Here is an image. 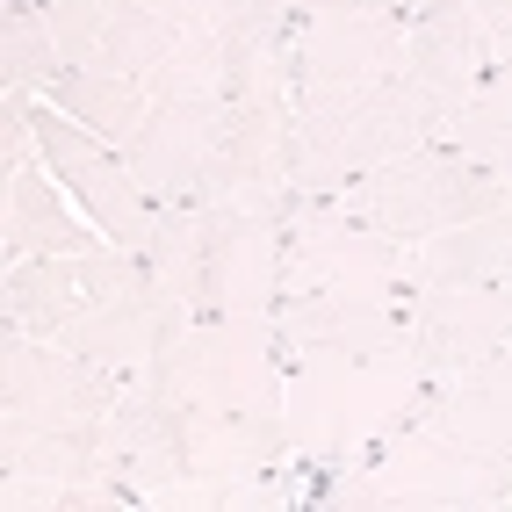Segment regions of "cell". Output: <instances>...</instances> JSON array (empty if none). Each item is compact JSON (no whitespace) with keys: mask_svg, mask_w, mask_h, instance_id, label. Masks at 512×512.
Segmentation results:
<instances>
[{"mask_svg":"<svg viewBox=\"0 0 512 512\" xmlns=\"http://www.w3.org/2000/svg\"><path fill=\"white\" fill-rule=\"evenodd\" d=\"M123 375L58 347L44 332L0 325V433H109Z\"/></svg>","mask_w":512,"mask_h":512,"instance_id":"52a82bcc","label":"cell"},{"mask_svg":"<svg viewBox=\"0 0 512 512\" xmlns=\"http://www.w3.org/2000/svg\"><path fill=\"white\" fill-rule=\"evenodd\" d=\"M8 8H51V0H8Z\"/></svg>","mask_w":512,"mask_h":512,"instance_id":"f1b7e54d","label":"cell"},{"mask_svg":"<svg viewBox=\"0 0 512 512\" xmlns=\"http://www.w3.org/2000/svg\"><path fill=\"white\" fill-rule=\"evenodd\" d=\"M325 498L339 512H498L512 505V462L412 419L375 440Z\"/></svg>","mask_w":512,"mask_h":512,"instance_id":"3957f363","label":"cell"},{"mask_svg":"<svg viewBox=\"0 0 512 512\" xmlns=\"http://www.w3.org/2000/svg\"><path fill=\"white\" fill-rule=\"evenodd\" d=\"M469 15L484 22V37H491L498 65H512V0H469Z\"/></svg>","mask_w":512,"mask_h":512,"instance_id":"83f0119b","label":"cell"},{"mask_svg":"<svg viewBox=\"0 0 512 512\" xmlns=\"http://www.w3.org/2000/svg\"><path fill=\"white\" fill-rule=\"evenodd\" d=\"M404 311H412V361L426 368V383L512 347V282H419Z\"/></svg>","mask_w":512,"mask_h":512,"instance_id":"7c38bea8","label":"cell"},{"mask_svg":"<svg viewBox=\"0 0 512 512\" xmlns=\"http://www.w3.org/2000/svg\"><path fill=\"white\" fill-rule=\"evenodd\" d=\"M145 383L174 404L188 476H275L289 455V347L275 318H188Z\"/></svg>","mask_w":512,"mask_h":512,"instance_id":"6da1fadb","label":"cell"},{"mask_svg":"<svg viewBox=\"0 0 512 512\" xmlns=\"http://www.w3.org/2000/svg\"><path fill=\"white\" fill-rule=\"evenodd\" d=\"M289 498L296 484H282V476H174L145 505L152 512H282Z\"/></svg>","mask_w":512,"mask_h":512,"instance_id":"cb8c5ba5","label":"cell"},{"mask_svg":"<svg viewBox=\"0 0 512 512\" xmlns=\"http://www.w3.org/2000/svg\"><path fill=\"white\" fill-rule=\"evenodd\" d=\"M448 138V116L412 87V80H383V87H354V94H318L296 101V166L289 181L296 195H339L347 181L375 174L383 159Z\"/></svg>","mask_w":512,"mask_h":512,"instance_id":"277c9868","label":"cell"},{"mask_svg":"<svg viewBox=\"0 0 512 512\" xmlns=\"http://www.w3.org/2000/svg\"><path fill=\"white\" fill-rule=\"evenodd\" d=\"M419 419L440 426V433H455V440H469V448H484V455L512 462V354L498 347V354L426 383Z\"/></svg>","mask_w":512,"mask_h":512,"instance_id":"d6986e66","label":"cell"},{"mask_svg":"<svg viewBox=\"0 0 512 512\" xmlns=\"http://www.w3.org/2000/svg\"><path fill=\"white\" fill-rule=\"evenodd\" d=\"M296 94H260V101H231L224 116V138H217V159L202 174V195L195 202H224V210H275L289 217L296 210Z\"/></svg>","mask_w":512,"mask_h":512,"instance_id":"30bf717a","label":"cell"},{"mask_svg":"<svg viewBox=\"0 0 512 512\" xmlns=\"http://www.w3.org/2000/svg\"><path fill=\"white\" fill-rule=\"evenodd\" d=\"M116 246H94V253H51V260H15L8 282H0V325L15 332H58L65 318L80 311V303L101 289V275H109Z\"/></svg>","mask_w":512,"mask_h":512,"instance_id":"ffe728a7","label":"cell"},{"mask_svg":"<svg viewBox=\"0 0 512 512\" xmlns=\"http://www.w3.org/2000/svg\"><path fill=\"white\" fill-rule=\"evenodd\" d=\"M419 282H512V202L455 231H433L419 246Z\"/></svg>","mask_w":512,"mask_h":512,"instance_id":"44dd1931","label":"cell"},{"mask_svg":"<svg viewBox=\"0 0 512 512\" xmlns=\"http://www.w3.org/2000/svg\"><path fill=\"white\" fill-rule=\"evenodd\" d=\"M404 73V15H311L296 22V101L383 87Z\"/></svg>","mask_w":512,"mask_h":512,"instance_id":"5bb4252c","label":"cell"},{"mask_svg":"<svg viewBox=\"0 0 512 512\" xmlns=\"http://www.w3.org/2000/svg\"><path fill=\"white\" fill-rule=\"evenodd\" d=\"M29 123H37V152H44V166L58 174V188H65V195H73L80 210H87V224H94L101 238H109L116 253H145L159 202L138 188V174H130L123 145L94 138L87 123L58 116L51 101H44V109H29Z\"/></svg>","mask_w":512,"mask_h":512,"instance_id":"9c48e42d","label":"cell"},{"mask_svg":"<svg viewBox=\"0 0 512 512\" xmlns=\"http://www.w3.org/2000/svg\"><path fill=\"white\" fill-rule=\"evenodd\" d=\"M282 224L275 210L195 202V318H275L282 311Z\"/></svg>","mask_w":512,"mask_h":512,"instance_id":"ba28073f","label":"cell"},{"mask_svg":"<svg viewBox=\"0 0 512 512\" xmlns=\"http://www.w3.org/2000/svg\"><path fill=\"white\" fill-rule=\"evenodd\" d=\"M94 246H109V238L58 188L44 152L29 166H8V202H0V253H8V267L15 260H51V253H94Z\"/></svg>","mask_w":512,"mask_h":512,"instance_id":"e0dca14e","label":"cell"},{"mask_svg":"<svg viewBox=\"0 0 512 512\" xmlns=\"http://www.w3.org/2000/svg\"><path fill=\"white\" fill-rule=\"evenodd\" d=\"M51 109L58 116H73V123H87L94 138H109V145H130V130L145 123V109H152V94H145V80H116V73H80V65H65V73L51 80Z\"/></svg>","mask_w":512,"mask_h":512,"instance_id":"7402d4cb","label":"cell"},{"mask_svg":"<svg viewBox=\"0 0 512 512\" xmlns=\"http://www.w3.org/2000/svg\"><path fill=\"white\" fill-rule=\"evenodd\" d=\"M44 22H51V44L65 65L116 73V80H152L181 44V29L159 22L145 0H51Z\"/></svg>","mask_w":512,"mask_h":512,"instance_id":"4fadbf2b","label":"cell"},{"mask_svg":"<svg viewBox=\"0 0 512 512\" xmlns=\"http://www.w3.org/2000/svg\"><path fill=\"white\" fill-rule=\"evenodd\" d=\"M275 332L289 354H412V311L404 296H282Z\"/></svg>","mask_w":512,"mask_h":512,"instance_id":"2e32d148","label":"cell"},{"mask_svg":"<svg viewBox=\"0 0 512 512\" xmlns=\"http://www.w3.org/2000/svg\"><path fill=\"white\" fill-rule=\"evenodd\" d=\"M419 282V246L347 217L332 195H303L289 224H282V289L289 296H318V289H347V296H412Z\"/></svg>","mask_w":512,"mask_h":512,"instance_id":"8992f818","label":"cell"},{"mask_svg":"<svg viewBox=\"0 0 512 512\" xmlns=\"http://www.w3.org/2000/svg\"><path fill=\"white\" fill-rule=\"evenodd\" d=\"M419 0H289V15L296 22H311V15H412Z\"/></svg>","mask_w":512,"mask_h":512,"instance_id":"484cf974","label":"cell"},{"mask_svg":"<svg viewBox=\"0 0 512 512\" xmlns=\"http://www.w3.org/2000/svg\"><path fill=\"white\" fill-rule=\"evenodd\" d=\"M224 116H231V94H152L145 123L130 130V174L152 202H195L202 195V174L217 159V138H224Z\"/></svg>","mask_w":512,"mask_h":512,"instance_id":"8fae6325","label":"cell"},{"mask_svg":"<svg viewBox=\"0 0 512 512\" xmlns=\"http://www.w3.org/2000/svg\"><path fill=\"white\" fill-rule=\"evenodd\" d=\"M58 73H65V58L51 44L44 8H8V37H0V87H8V94H51Z\"/></svg>","mask_w":512,"mask_h":512,"instance_id":"d4e9b609","label":"cell"},{"mask_svg":"<svg viewBox=\"0 0 512 512\" xmlns=\"http://www.w3.org/2000/svg\"><path fill=\"white\" fill-rule=\"evenodd\" d=\"M109 469L138 491V505H145L159 484L188 476L181 419H174V404H166L145 375H123V397H116V412H109Z\"/></svg>","mask_w":512,"mask_h":512,"instance_id":"ac0fdd59","label":"cell"},{"mask_svg":"<svg viewBox=\"0 0 512 512\" xmlns=\"http://www.w3.org/2000/svg\"><path fill=\"white\" fill-rule=\"evenodd\" d=\"M491 73H498V51L484 37V22L469 15V0H419L404 15V80L440 116H455Z\"/></svg>","mask_w":512,"mask_h":512,"instance_id":"9a60e30c","label":"cell"},{"mask_svg":"<svg viewBox=\"0 0 512 512\" xmlns=\"http://www.w3.org/2000/svg\"><path fill=\"white\" fill-rule=\"evenodd\" d=\"M145 8L159 22H174V29H217L231 15V0H145Z\"/></svg>","mask_w":512,"mask_h":512,"instance_id":"4316f807","label":"cell"},{"mask_svg":"<svg viewBox=\"0 0 512 512\" xmlns=\"http://www.w3.org/2000/svg\"><path fill=\"white\" fill-rule=\"evenodd\" d=\"M448 145H462L484 174H498L512 188V65H498V73L448 116Z\"/></svg>","mask_w":512,"mask_h":512,"instance_id":"603a6c76","label":"cell"},{"mask_svg":"<svg viewBox=\"0 0 512 512\" xmlns=\"http://www.w3.org/2000/svg\"><path fill=\"white\" fill-rule=\"evenodd\" d=\"M426 368L412 354H289V455L354 469L375 440L419 419Z\"/></svg>","mask_w":512,"mask_h":512,"instance_id":"7a4b0ae2","label":"cell"},{"mask_svg":"<svg viewBox=\"0 0 512 512\" xmlns=\"http://www.w3.org/2000/svg\"><path fill=\"white\" fill-rule=\"evenodd\" d=\"M332 202H339L347 217H361V224H375V231L404 238V246H426L433 231H455V224L484 217V210H505L512 188H505L498 174H484V166H476L462 145L433 138V145H412V152L383 159L375 174L347 181Z\"/></svg>","mask_w":512,"mask_h":512,"instance_id":"5b68a950","label":"cell"}]
</instances>
